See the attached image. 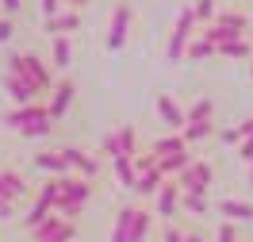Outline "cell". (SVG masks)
Instances as JSON below:
<instances>
[{"instance_id": "1", "label": "cell", "mask_w": 253, "mask_h": 242, "mask_svg": "<svg viewBox=\"0 0 253 242\" xmlns=\"http://www.w3.org/2000/svg\"><path fill=\"white\" fill-rule=\"evenodd\" d=\"M4 73L27 81V85L39 89V93H50V85L58 81L54 69H50V62L42 54H35V50H16V54H8V69H4Z\"/></svg>"}, {"instance_id": "2", "label": "cell", "mask_w": 253, "mask_h": 242, "mask_svg": "<svg viewBox=\"0 0 253 242\" xmlns=\"http://www.w3.org/2000/svg\"><path fill=\"white\" fill-rule=\"evenodd\" d=\"M150 154H154V161H158V169L165 177H176L192 161V146H184V139L176 131H169V135H161V139L150 143Z\"/></svg>"}, {"instance_id": "3", "label": "cell", "mask_w": 253, "mask_h": 242, "mask_svg": "<svg viewBox=\"0 0 253 242\" xmlns=\"http://www.w3.org/2000/svg\"><path fill=\"white\" fill-rule=\"evenodd\" d=\"M246 27H250V12H246V8H230V12H215V19H211L200 35L211 39V43H226V39L246 35Z\"/></svg>"}, {"instance_id": "4", "label": "cell", "mask_w": 253, "mask_h": 242, "mask_svg": "<svg viewBox=\"0 0 253 242\" xmlns=\"http://www.w3.org/2000/svg\"><path fill=\"white\" fill-rule=\"evenodd\" d=\"M62 161H65V173H77L84 181H96L104 173V158L92 150H81V146H62Z\"/></svg>"}, {"instance_id": "5", "label": "cell", "mask_w": 253, "mask_h": 242, "mask_svg": "<svg viewBox=\"0 0 253 242\" xmlns=\"http://www.w3.org/2000/svg\"><path fill=\"white\" fill-rule=\"evenodd\" d=\"M173 181H176V189H180V193H207V189H211V181H215V165H211L207 158H192Z\"/></svg>"}, {"instance_id": "6", "label": "cell", "mask_w": 253, "mask_h": 242, "mask_svg": "<svg viewBox=\"0 0 253 242\" xmlns=\"http://www.w3.org/2000/svg\"><path fill=\"white\" fill-rule=\"evenodd\" d=\"M100 154H108V158H134L138 154V131L134 123H123V127H115L104 135V143H100Z\"/></svg>"}, {"instance_id": "7", "label": "cell", "mask_w": 253, "mask_h": 242, "mask_svg": "<svg viewBox=\"0 0 253 242\" xmlns=\"http://www.w3.org/2000/svg\"><path fill=\"white\" fill-rule=\"evenodd\" d=\"M154 200V215H158L161 223H173L176 215H180V189H176V181L173 177H165L158 185V193L150 196Z\"/></svg>"}, {"instance_id": "8", "label": "cell", "mask_w": 253, "mask_h": 242, "mask_svg": "<svg viewBox=\"0 0 253 242\" xmlns=\"http://www.w3.org/2000/svg\"><path fill=\"white\" fill-rule=\"evenodd\" d=\"M73 239H77V223H69V219L54 215V211L31 231V242H73Z\"/></svg>"}, {"instance_id": "9", "label": "cell", "mask_w": 253, "mask_h": 242, "mask_svg": "<svg viewBox=\"0 0 253 242\" xmlns=\"http://www.w3.org/2000/svg\"><path fill=\"white\" fill-rule=\"evenodd\" d=\"M196 16H192V8H180V16H176V27L173 35H169V47H165V54H169V62H180L184 58V47H188V39L196 35Z\"/></svg>"}, {"instance_id": "10", "label": "cell", "mask_w": 253, "mask_h": 242, "mask_svg": "<svg viewBox=\"0 0 253 242\" xmlns=\"http://www.w3.org/2000/svg\"><path fill=\"white\" fill-rule=\"evenodd\" d=\"M130 19H134L130 4H126V0H119V4L111 8L108 39H104V47H108V50H123V47H126V35H130Z\"/></svg>"}, {"instance_id": "11", "label": "cell", "mask_w": 253, "mask_h": 242, "mask_svg": "<svg viewBox=\"0 0 253 242\" xmlns=\"http://www.w3.org/2000/svg\"><path fill=\"white\" fill-rule=\"evenodd\" d=\"M73 100H77V85L69 77H58L54 85H50V100H46V112L50 119L58 123V119H65L69 115V108H73Z\"/></svg>"}, {"instance_id": "12", "label": "cell", "mask_w": 253, "mask_h": 242, "mask_svg": "<svg viewBox=\"0 0 253 242\" xmlns=\"http://www.w3.org/2000/svg\"><path fill=\"white\" fill-rule=\"evenodd\" d=\"M92 196H96V181H84V177H77V173H65L62 177V200H58V204H77V208H84Z\"/></svg>"}, {"instance_id": "13", "label": "cell", "mask_w": 253, "mask_h": 242, "mask_svg": "<svg viewBox=\"0 0 253 242\" xmlns=\"http://www.w3.org/2000/svg\"><path fill=\"white\" fill-rule=\"evenodd\" d=\"M35 119H50V112H46V100L16 104V108H12V112L4 115L0 123H4V127H12V131H19V127H27V123H35Z\"/></svg>"}, {"instance_id": "14", "label": "cell", "mask_w": 253, "mask_h": 242, "mask_svg": "<svg viewBox=\"0 0 253 242\" xmlns=\"http://www.w3.org/2000/svg\"><path fill=\"white\" fill-rule=\"evenodd\" d=\"M161 181H165V173H161L158 161H154V165H146V169H134V185H130V193L142 196V200H150V196L158 193Z\"/></svg>"}, {"instance_id": "15", "label": "cell", "mask_w": 253, "mask_h": 242, "mask_svg": "<svg viewBox=\"0 0 253 242\" xmlns=\"http://www.w3.org/2000/svg\"><path fill=\"white\" fill-rule=\"evenodd\" d=\"M0 196H4V200H12V204L27 200V196H31V189H27L23 173H16V169H0Z\"/></svg>"}, {"instance_id": "16", "label": "cell", "mask_w": 253, "mask_h": 242, "mask_svg": "<svg viewBox=\"0 0 253 242\" xmlns=\"http://www.w3.org/2000/svg\"><path fill=\"white\" fill-rule=\"evenodd\" d=\"M158 119H161V127H165V131H180V127H184V108H180L169 93H161V97H158Z\"/></svg>"}, {"instance_id": "17", "label": "cell", "mask_w": 253, "mask_h": 242, "mask_svg": "<svg viewBox=\"0 0 253 242\" xmlns=\"http://www.w3.org/2000/svg\"><path fill=\"white\" fill-rule=\"evenodd\" d=\"M81 27V12H69V8H62V12H54V16H46V23H42V31L50 35H73Z\"/></svg>"}, {"instance_id": "18", "label": "cell", "mask_w": 253, "mask_h": 242, "mask_svg": "<svg viewBox=\"0 0 253 242\" xmlns=\"http://www.w3.org/2000/svg\"><path fill=\"white\" fill-rule=\"evenodd\" d=\"M73 65V43L69 35H50V69H69Z\"/></svg>"}, {"instance_id": "19", "label": "cell", "mask_w": 253, "mask_h": 242, "mask_svg": "<svg viewBox=\"0 0 253 242\" xmlns=\"http://www.w3.org/2000/svg\"><path fill=\"white\" fill-rule=\"evenodd\" d=\"M176 135L184 139V146H200V143H207V139H215V123H211V119H188Z\"/></svg>"}, {"instance_id": "20", "label": "cell", "mask_w": 253, "mask_h": 242, "mask_svg": "<svg viewBox=\"0 0 253 242\" xmlns=\"http://www.w3.org/2000/svg\"><path fill=\"white\" fill-rule=\"evenodd\" d=\"M4 93H8V100H12V104H31V100H42V93H39V89H31L27 81L12 77V73H4Z\"/></svg>"}, {"instance_id": "21", "label": "cell", "mask_w": 253, "mask_h": 242, "mask_svg": "<svg viewBox=\"0 0 253 242\" xmlns=\"http://www.w3.org/2000/svg\"><path fill=\"white\" fill-rule=\"evenodd\" d=\"M215 211H219L222 219H230V223H250L253 219V204L250 200H219Z\"/></svg>"}, {"instance_id": "22", "label": "cell", "mask_w": 253, "mask_h": 242, "mask_svg": "<svg viewBox=\"0 0 253 242\" xmlns=\"http://www.w3.org/2000/svg\"><path fill=\"white\" fill-rule=\"evenodd\" d=\"M31 165L39 173H50V177H65V161H62V150H39L31 158Z\"/></svg>"}, {"instance_id": "23", "label": "cell", "mask_w": 253, "mask_h": 242, "mask_svg": "<svg viewBox=\"0 0 253 242\" xmlns=\"http://www.w3.org/2000/svg\"><path fill=\"white\" fill-rule=\"evenodd\" d=\"M250 54H253V43L246 35L226 39V43H215V58H234V62H242V58H250Z\"/></svg>"}, {"instance_id": "24", "label": "cell", "mask_w": 253, "mask_h": 242, "mask_svg": "<svg viewBox=\"0 0 253 242\" xmlns=\"http://www.w3.org/2000/svg\"><path fill=\"white\" fill-rule=\"evenodd\" d=\"M207 208H211V200L207 193H180V215H192V219H204Z\"/></svg>"}, {"instance_id": "25", "label": "cell", "mask_w": 253, "mask_h": 242, "mask_svg": "<svg viewBox=\"0 0 253 242\" xmlns=\"http://www.w3.org/2000/svg\"><path fill=\"white\" fill-rule=\"evenodd\" d=\"M204 58H215V43L196 31L188 39V47H184V62H204Z\"/></svg>"}, {"instance_id": "26", "label": "cell", "mask_w": 253, "mask_h": 242, "mask_svg": "<svg viewBox=\"0 0 253 242\" xmlns=\"http://www.w3.org/2000/svg\"><path fill=\"white\" fill-rule=\"evenodd\" d=\"M150 227H154V215H150L142 204H134V219H130V242H146Z\"/></svg>"}, {"instance_id": "27", "label": "cell", "mask_w": 253, "mask_h": 242, "mask_svg": "<svg viewBox=\"0 0 253 242\" xmlns=\"http://www.w3.org/2000/svg\"><path fill=\"white\" fill-rule=\"evenodd\" d=\"M130 219H134V204L119 208V215H115V227H111V239H108V242H130Z\"/></svg>"}, {"instance_id": "28", "label": "cell", "mask_w": 253, "mask_h": 242, "mask_svg": "<svg viewBox=\"0 0 253 242\" xmlns=\"http://www.w3.org/2000/svg\"><path fill=\"white\" fill-rule=\"evenodd\" d=\"M54 131H58L54 119H35V123H27V127H19V139H50Z\"/></svg>"}, {"instance_id": "29", "label": "cell", "mask_w": 253, "mask_h": 242, "mask_svg": "<svg viewBox=\"0 0 253 242\" xmlns=\"http://www.w3.org/2000/svg\"><path fill=\"white\" fill-rule=\"evenodd\" d=\"M111 173H115V181H119V185H126V189H130V185H134V161L123 158V154H119V158H111Z\"/></svg>"}, {"instance_id": "30", "label": "cell", "mask_w": 253, "mask_h": 242, "mask_svg": "<svg viewBox=\"0 0 253 242\" xmlns=\"http://www.w3.org/2000/svg\"><path fill=\"white\" fill-rule=\"evenodd\" d=\"M39 200L54 208V204L62 200V177H46V181H42V185H39Z\"/></svg>"}, {"instance_id": "31", "label": "cell", "mask_w": 253, "mask_h": 242, "mask_svg": "<svg viewBox=\"0 0 253 242\" xmlns=\"http://www.w3.org/2000/svg\"><path fill=\"white\" fill-rule=\"evenodd\" d=\"M50 211H54V208H50V204H42V200H35V208L27 211V215H23V231H35V227L42 223V219H46Z\"/></svg>"}, {"instance_id": "32", "label": "cell", "mask_w": 253, "mask_h": 242, "mask_svg": "<svg viewBox=\"0 0 253 242\" xmlns=\"http://www.w3.org/2000/svg\"><path fill=\"white\" fill-rule=\"evenodd\" d=\"M211 115H215V100H196V104H192L188 112H184V123H188V119H211Z\"/></svg>"}, {"instance_id": "33", "label": "cell", "mask_w": 253, "mask_h": 242, "mask_svg": "<svg viewBox=\"0 0 253 242\" xmlns=\"http://www.w3.org/2000/svg\"><path fill=\"white\" fill-rule=\"evenodd\" d=\"M188 8H192V16H196V23H211L215 19V0H192Z\"/></svg>"}, {"instance_id": "34", "label": "cell", "mask_w": 253, "mask_h": 242, "mask_svg": "<svg viewBox=\"0 0 253 242\" xmlns=\"http://www.w3.org/2000/svg\"><path fill=\"white\" fill-rule=\"evenodd\" d=\"M215 242H238V227L230 223V219H222L219 231H215Z\"/></svg>"}, {"instance_id": "35", "label": "cell", "mask_w": 253, "mask_h": 242, "mask_svg": "<svg viewBox=\"0 0 253 242\" xmlns=\"http://www.w3.org/2000/svg\"><path fill=\"white\" fill-rule=\"evenodd\" d=\"M161 242H184V231L176 227V219H173V223H165V227H161Z\"/></svg>"}, {"instance_id": "36", "label": "cell", "mask_w": 253, "mask_h": 242, "mask_svg": "<svg viewBox=\"0 0 253 242\" xmlns=\"http://www.w3.org/2000/svg\"><path fill=\"white\" fill-rule=\"evenodd\" d=\"M12 35H16V19L4 16L0 19V43H12Z\"/></svg>"}, {"instance_id": "37", "label": "cell", "mask_w": 253, "mask_h": 242, "mask_svg": "<svg viewBox=\"0 0 253 242\" xmlns=\"http://www.w3.org/2000/svg\"><path fill=\"white\" fill-rule=\"evenodd\" d=\"M0 8H4V16H23V0H0Z\"/></svg>"}, {"instance_id": "38", "label": "cell", "mask_w": 253, "mask_h": 242, "mask_svg": "<svg viewBox=\"0 0 253 242\" xmlns=\"http://www.w3.org/2000/svg\"><path fill=\"white\" fill-rule=\"evenodd\" d=\"M238 158H242V161H253V135H246V139L238 143Z\"/></svg>"}, {"instance_id": "39", "label": "cell", "mask_w": 253, "mask_h": 242, "mask_svg": "<svg viewBox=\"0 0 253 242\" xmlns=\"http://www.w3.org/2000/svg\"><path fill=\"white\" fill-rule=\"evenodd\" d=\"M39 12H42V16H54V12H62V0H39Z\"/></svg>"}, {"instance_id": "40", "label": "cell", "mask_w": 253, "mask_h": 242, "mask_svg": "<svg viewBox=\"0 0 253 242\" xmlns=\"http://www.w3.org/2000/svg\"><path fill=\"white\" fill-rule=\"evenodd\" d=\"M12 208H16V204H12V200H4V196H0V223H8V219H12Z\"/></svg>"}, {"instance_id": "41", "label": "cell", "mask_w": 253, "mask_h": 242, "mask_svg": "<svg viewBox=\"0 0 253 242\" xmlns=\"http://www.w3.org/2000/svg\"><path fill=\"white\" fill-rule=\"evenodd\" d=\"M92 0H62V8H69V12H81V8H88Z\"/></svg>"}, {"instance_id": "42", "label": "cell", "mask_w": 253, "mask_h": 242, "mask_svg": "<svg viewBox=\"0 0 253 242\" xmlns=\"http://www.w3.org/2000/svg\"><path fill=\"white\" fill-rule=\"evenodd\" d=\"M184 242H207V235H200V231H184Z\"/></svg>"}, {"instance_id": "43", "label": "cell", "mask_w": 253, "mask_h": 242, "mask_svg": "<svg viewBox=\"0 0 253 242\" xmlns=\"http://www.w3.org/2000/svg\"><path fill=\"white\" fill-rule=\"evenodd\" d=\"M250 189H253V161H250Z\"/></svg>"}, {"instance_id": "44", "label": "cell", "mask_w": 253, "mask_h": 242, "mask_svg": "<svg viewBox=\"0 0 253 242\" xmlns=\"http://www.w3.org/2000/svg\"><path fill=\"white\" fill-rule=\"evenodd\" d=\"M250 58H253V54H250ZM250 77H253V65H250Z\"/></svg>"}]
</instances>
